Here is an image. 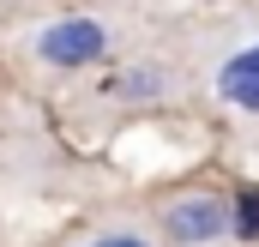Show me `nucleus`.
Here are the masks:
<instances>
[{"mask_svg":"<svg viewBox=\"0 0 259 247\" xmlns=\"http://www.w3.org/2000/svg\"><path fill=\"white\" fill-rule=\"evenodd\" d=\"M229 229L235 235H259V187H241V199L229 211Z\"/></svg>","mask_w":259,"mask_h":247,"instance_id":"20e7f679","label":"nucleus"},{"mask_svg":"<svg viewBox=\"0 0 259 247\" xmlns=\"http://www.w3.org/2000/svg\"><path fill=\"white\" fill-rule=\"evenodd\" d=\"M91 247H145L139 235H103V241H91Z\"/></svg>","mask_w":259,"mask_h":247,"instance_id":"39448f33","label":"nucleus"},{"mask_svg":"<svg viewBox=\"0 0 259 247\" xmlns=\"http://www.w3.org/2000/svg\"><path fill=\"white\" fill-rule=\"evenodd\" d=\"M217 85H223V97H229L235 109H253V115H259V49L235 55V61L217 72Z\"/></svg>","mask_w":259,"mask_h":247,"instance_id":"7ed1b4c3","label":"nucleus"},{"mask_svg":"<svg viewBox=\"0 0 259 247\" xmlns=\"http://www.w3.org/2000/svg\"><path fill=\"white\" fill-rule=\"evenodd\" d=\"M42 61L49 66H84L103 55V24L97 18H61V24H49L42 30Z\"/></svg>","mask_w":259,"mask_h":247,"instance_id":"f257e3e1","label":"nucleus"},{"mask_svg":"<svg viewBox=\"0 0 259 247\" xmlns=\"http://www.w3.org/2000/svg\"><path fill=\"white\" fill-rule=\"evenodd\" d=\"M163 223H169L175 241H211V235L229 229V205L223 199H181V205H169Z\"/></svg>","mask_w":259,"mask_h":247,"instance_id":"f03ea898","label":"nucleus"}]
</instances>
